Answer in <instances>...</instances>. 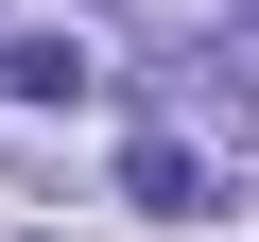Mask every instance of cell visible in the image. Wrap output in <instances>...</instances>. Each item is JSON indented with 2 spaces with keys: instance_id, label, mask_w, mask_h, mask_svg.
Returning a JSON list of instances; mask_svg holds the SVG:
<instances>
[{
  "instance_id": "cell-1",
  "label": "cell",
  "mask_w": 259,
  "mask_h": 242,
  "mask_svg": "<svg viewBox=\"0 0 259 242\" xmlns=\"http://www.w3.org/2000/svg\"><path fill=\"white\" fill-rule=\"evenodd\" d=\"M121 208H207V139H173V121H156V139H121Z\"/></svg>"
},
{
  "instance_id": "cell-2",
  "label": "cell",
  "mask_w": 259,
  "mask_h": 242,
  "mask_svg": "<svg viewBox=\"0 0 259 242\" xmlns=\"http://www.w3.org/2000/svg\"><path fill=\"white\" fill-rule=\"evenodd\" d=\"M0 87H18V104H87L104 69H87V35H18V52H0Z\"/></svg>"
}]
</instances>
